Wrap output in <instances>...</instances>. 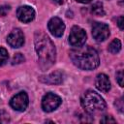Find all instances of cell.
I'll use <instances>...</instances> for the list:
<instances>
[{"instance_id": "cell-1", "label": "cell", "mask_w": 124, "mask_h": 124, "mask_svg": "<svg viewBox=\"0 0 124 124\" xmlns=\"http://www.w3.org/2000/svg\"><path fill=\"white\" fill-rule=\"evenodd\" d=\"M35 50L39 66L43 71L49 69L56 60V48L51 40L43 32L35 33Z\"/></svg>"}, {"instance_id": "cell-2", "label": "cell", "mask_w": 124, "mask_h": 124, "mask_svg": "<svg viewBox=\"0 0 124 124\" xmlns=\"http://www.w3.org/2000/svg\"><path fill=\"white\" fill-rule=\"evenodd\" d=\"M70 57L73 63L81 70H94L100 64L97 50L91 46H79L71 50Z\"/></svg>"}, {"instance_id": "cell-3", "label": "cell", "mask_w": 124, "mask_h": 124, "mask_svg": "<svg viewBox=\"0 0 124 124\" xmlns=\"http://www.w3.org/2000/svg\"><path fill=\"white\" fill-rule=\"evenodd\" d=\"M80 104L84 110L90 115L103 112L107 107L106 102L101 97V95L93 90H87L84 92L80 99Z\"/></svg>"}, {"instance_id": "cell-4", "label": "cell", "mask_w": 124, "mask_h": 124, "mask_svg": "<svg viewBox=\"0 0 124 124\" xmlns=\"http://www.w3.org/2000/svg\"><path fill=\"white\" fill-rule=\"evenodd\" d=\"M86 33L79 26H73L69 35V44L74 47H79L85 44Z\"/></svg>"}, {"instance_id": "cell-5", "label": "cell", "mask_w": 124, "mask_h": 124, "mask_svg": "<svg viewBox=\"0 0 124 124\" xmlns=\"http://www.w3.org/2000/svg\"><path fill=\"white\" fill-rule=\"evenodd\" d=\"M62 103L61 98L53 93H46L42 99V108L46 112H51L56 109Z\"/></svg>"}, {"instance_id": "cell-6", "label": "cell", "mask_w": 124, "mask_h": 124, "mask_svg": "<svg viewBox=\"0 0 124 124\" xmlns=\"http://www.w3.org/2000/svg\"><path fill=\"white\" fill-rule=\"evenodd\" d=\"M28 95L26 92L21 91L17 94H16L10 101V106L17 110V111H24L26 109V108L28 107Z\"/></svg>"}, {"instance_id": "cell-7", "label": "cell", "mask_w": 124, "mask_h": 124, "mask_svg": "<svg viewBox=\"0 0 124 124\" xmlns=\"http://www.w3.org/2000/svg\"><path fill=\"white\" fill-rule=\"evenodd\" d=\"M92 36L97 42H103L109 36L108 25L103 22H94L92 25Z\"/></svg>"}, {"instance_id": "cell-8", "label": "cell", "mask_w": 124, "mask_h": 124, "mask_svg": "<svg viewBox=\"0 0 124 124\" xmlns=\"http://www.w3.org/2000/svg\"><path fill=\"white\" fill-rule=\"evenodd\" d=\"M47 28L51 35H53L54 37H61L65 31V24L62 19L57 16H54L49 19L47 23Z\"/></svg>"}, {"instance_id": "cell-9", "label": "cell", "mask_w": 124, "mask_h": 124, "mask_svg": "<svg viewBox=\"0 0 124 124\" xmlns=\"http://www.w3.org/2000/svg\"><path fill=\"white\" fill-rule=\"evenodd\" d=\"M16 16L20 21L24 23H28L35 18V11L30 6L27 5L20 6L16 10Z\"/></svg>"}, {"instance_id": "cell-10", "label": "cell", "mask_w": 124, "mask_h": 124, "mask_svg": "<svg viewBox=\"0 0 124 124\" xmlns=\"http://www.w3.org/2000/svg\"><path fill=\"white\" fill-rule=\"evenodd\" d=\"M7 43L12 47H20L24 44V35L20 29H14L7 37Z\"/></svg>"}, {"instance_id": "cell-11", "label": "cell", "mask_w": 124, "mask_h": 124, "mask_svg": "<svg viewBox=\"0 0 124 124\" xmlns=\"http://www.w3.org/2000/svg\"><path fill=\"white\" fill-rule=\"evenodd\" d=\"M95 85H96L98 90H100L101 92H104V93L108 92L110 90V87H111L109 78L105 74L97 75L96 79H95Z\"/></svg>"}, {"instance_id": "cell-12", "label": "cell", "mask_w": 124, "mask_h": 124, "mask_svg": "<svg viewBox=\"0 0 124 124\" xmlns=\"http://www.w3.org/2000/svg\"><path fill=\"white\" fill-rule=\"evenodd\" d=\"M42 82L44 83H48V84H60L63 81V75L61 72L56 71L52 72L47 76L40 77L39 78Z\"/></svg>"}, {"instance_id": "cell-13", "label": "cell", "mask_w": 124, "mask_h": 124, "mask_svg": "<svg viewBox=\"0 0 124 124\" xmlns=\"http://www.w3.org/2000/svg\"><path fill=\"white\" fill-rule=\"evenodd\" d=\"M91 13L94 16H105V10L103 7V4L101 2H96L92 5L91 7Z\"/></svg>"}, {"instance_id": "cell-14", "label": "cell", "mask_w": 124, "mask_h": 124, "mask_svg": "<svg viewBox=\"0 0 124 124\" xmlns=\"http://www.w3.org/2000/svg\"><path fill=\"white\" fill-rule=\"evenodd\" d=\"M121 46H121V42H120V40H118V39H114V40L111 41L110 44L108 45V51H109L110 53L115 54V53H118V52L120 51Z\"/></svg>"}, {"instance_id": "cell-15", "label": "cell", "mask_w": 124, "mask_h": 124, "mask_svg": "<svg viewBox=\"0 0 124 124\" xmlns=\"http://www.w3.org/2000/svg\"><path fill=\"white\" fill-rule=\"evenodd\" d=\"M8 58H9V54L7 49L4 47H0V66L4 65L7 62Z\"/></svg>"}, {"instance_id": "cell-16", "label": "cell", "mask_w": 124, "mask_h": 124, "mask_svg": "<svg viewBox=\"0 0 124 124\" xmlns=\"http://www.w3.org/2000/svg\"><path fill=\"white\" fill-rule=\"evenodd\" d=\"M25 58L24 56L21 54V53H16L13 57V60H12V64L15 65V64H20L22 62H24Z\"/></svg>"}, {"instance_id": "cell-17", "label": "cell", "mask_w": 124, "mask_h": 124, "mask_svg": "<svg viewBox=\"0 0 124 124\" xmlns=\"http://www.w3.org/2000/svg\"><path fill=\"white\" fill-rule=\"evenodd\" d=\"M9 121H10L9 114L5 110L0 109V123H7Z\"/></svg>"}, {"instance_id": "cell-18", "label": "cell", "mask_w": 124, "mask_h": 124, "mask_svg": "<svg viewBox=\"0 0 124 124\" xmlns=\"http://www.w3.org/2000/svg\"><path fill=\"white\" fill-rule=\"evenodd\" d=\"M100 122H101V123H115L116 120H115L112 116H110V115H106V116H104V117L100 120Z\"/></svg>"}, {"instance_id": "cell-19", "label": "cell", "mask_w": 124, "mask_h": 124, "mask_svg": "<svg viewBox=\"0 0 124 124\" xmlns=\"http://www.w3.org/2000/svg\"><path fill=\"white\" fill-rule=\"evenodd\" d=\"M116 80H117L118 84L122 87L123 86V72L122 71H118L116 73Z\"/></svg>"}, {"instance_id": "cell-20", "label": "cell", "mask_w": 124, "mask_h": 124, "mask_svg": "<svg viewBox=\"0 0 124 124\" xmlns=\"http://www.w3.org/2000/svg\"><path fill=\"white\" fill-rule=\"evenodd\" d=\"M9 11H10V6H7V5L1 6L0 7V16H6Z\"/></svg>"}, {"instance_id": "cell-21", "label": "cell", "mask_w": 124, "mask_h": 124, "mask_svg": "<svg viewBox=\"0 0 124 124\" xmlns=\"http://www.w3.org/2000/svg\"><path fill=\"white\" fill-rule=\"evenodd\" d=\"M115 106H116V108H118V110L120 112L123 111V101H122V98H120V99L115 101Z\"/></svg>"}, {"instance_id": "cell-22", "label": "cell", "mask_w": 124, "mask_h": 124, "mask_svg": "<svg viewBox=\"0 0 124 124\" xmlns=\"http://www.w3.org/2000/svg\"><path fill=\"white\" fill-rule=\"evenodd\" d=\"M123 16H120L118 18H117V25L119 26V28L121 30H123Z\"/></svg>"}, {"instance_id": "cell-23", "label": "cell", "mask_w": 124, "mask_h": 124, "mask_svg": "<svg viewBox=\"0 0 124 124\" xmlns=\"http://www.w3.org/2000/svg\"><path fill=\"white\" fill-rule=\"evenodd\" d=\"M77 2H79V3H82V4H87V3H90L92 0H76Z\"/></svg>"}, {"instance_id": "cell-24", "label": "cell", "mask_w": 124, "mask_h": 124, "mask_svg": "<svg viewBox=\"0 0 124 124\" xmlns=\"http://www.w3.org/2000/svg\"><path fill=\"white\" fill-rule=\"evenodd\" d=\"M55 3H57V4H59V5H62V4H64L65 3V1L66 0H53Z\"/></svg>"}]
</instances>
